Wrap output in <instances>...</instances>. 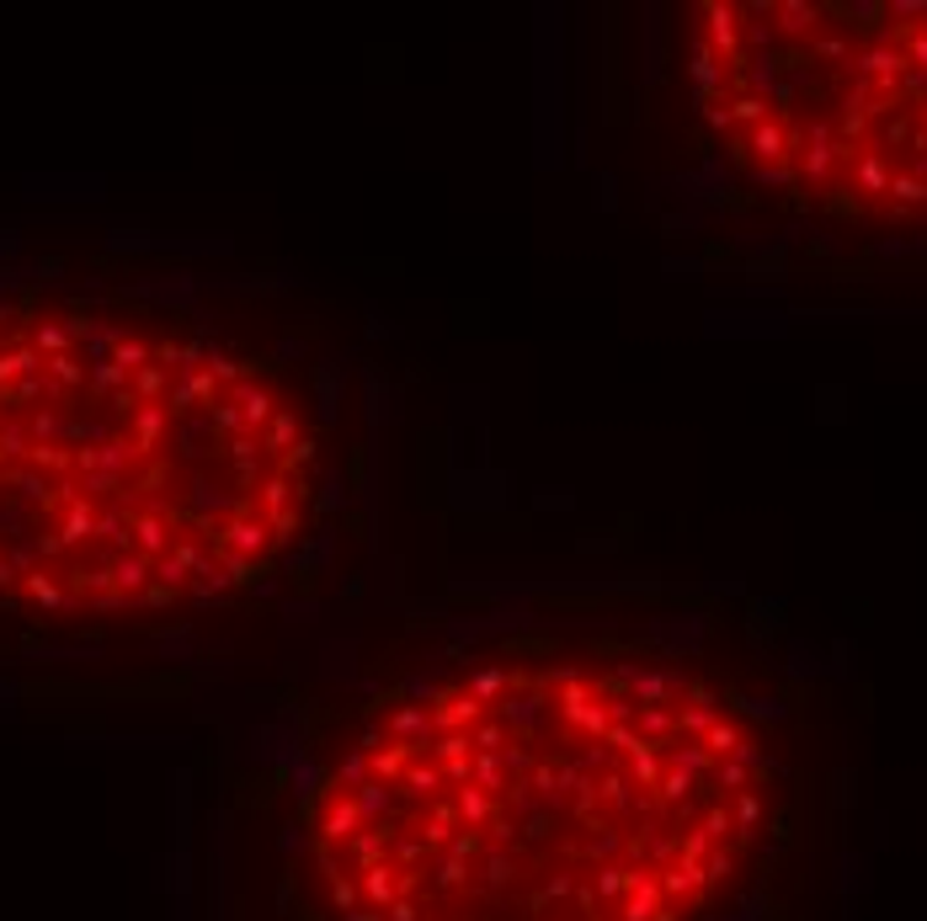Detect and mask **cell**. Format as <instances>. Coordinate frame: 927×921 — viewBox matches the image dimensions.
<instances>
[{
    "mask_svg": "<svg viewBox=\"0 0 927 921\" xmlns=\"http://www.w3.org/2000/svg\"><path fill=\"white\" fill-rule=\"evenodd\" d=\"M197 362L91 309H0V596L112 613L224 586L218 533L256 501L208 469L235 442L214 410L171 406Z\"/></svg>",
    "mask_w": 927,
    "mask_h": 921,
    "instance_id": "obj_1",
    "label": "cell"
},
{
    "mask_svg": "<svg viewBox=\"0 0 927 921\" xmlns=\"http://www.w3.org/2000/svg\"><path fill=\"white\" fill-rule=\"evenodd\" d=\"M496 693H501V672H480V677H475V698L486 704V698H496Z\"/></svg>",
    "mask_w": 927,
    "mask_h": 921,
    "instance_id": "obj_4",
    "label": "cell"
},
{
    "mask_svg": "<svg viewBox=\"0 0 927 921\" xmlns=\"http://www.w3.org/2000/svg\"><path fill=\"white\" fill-rule=\"evenodd\" d=\"M725 43L826 81V108L731 134L736 161L847 208L927 214V6H704L699 49Z\"/></svg>",
    "mask_w": 927,
    "mask_h": 921,
    "instance_id": "obj_2",
    "label": "cell"
},
{
    "mask_svg": "<svg viewBox=\"0 0 927 921\" xmlns=\"http://www.w3.org/2000/svg\"><path fill=\"white\" fill-rule=\"evenodd\" d=\"M299 442V416H273V427L262 432V453H283V448H294Z\"/></svg>",
    "mask_w": 927,
    "mask_h": 921,
    "instance_id": "obj_3",
    "label": "cell"
}]
</instances>
